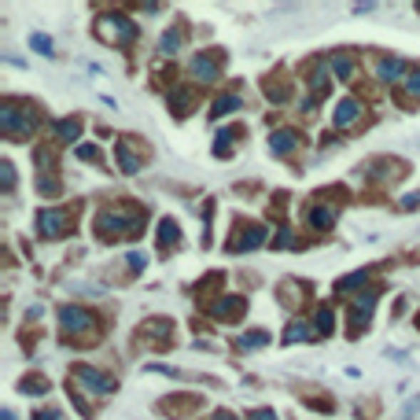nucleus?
I'll use <instances>...</instances> for the list:
<instances>
[{
  "mask_svg": "<svg viewBox=\"0 0 420 420\" xmlns=\"http://www.w3.org/2000/svg\"><path fill=\"white\" fill-rule=\"evenodd\" d=\"M376 78L380 81H406L409 78V63L398 59V56H384V59H376Z\"/></svg>",
  "mask_w": 420,
  "mask_h": 420,
  "instance_id": "nucleus-14",
  "label": "nucleus"
},
{
  "mask_svg": "<svg viewBox=\"0 0 420 420\" xmlns=\"http://www.w3.org/2000/svg\"><path fill=\"white\" fill-rule=\"evenodd\" d=\"M236 137H240V129H221L217 140H214V155H229L232 144H236Z\"/></svg>",
  "mask_w": 420,
  "mask_h": 420,
  "instance_id": "nucleus-31",
  "label": "nucleus"
},
{
  "mask_svg": "<svg viewBox=\"0 0 420 420\" xmlns=\"http://www.w3.org/2000/svg\"><path fill=\"white\" fill-rule=\"evenodd\" d=\"M328 66H332V71H336V78H343V81H350V78H354V59H350V56H343V52H339V56H332V59H328Z\"/></svg>",
  "mask_w": 420,
  "mask_h": 420,
  "instance_id": "nucleus-29",
  "label": "nucleus"
},
{
  "mask_svg": "<svg viewBox=\"0 0 420 420\" xmlns=\"http://www.w3.org/2000/svg\"><path fill=\"white\" fill-rule=\"evenodd\" d=\"M306 225L317 229V232H328L332 225H336V207H332V203H314V207H306Z\"/></svg>",
  "mask_w": 420,
  "mask_h": 420,
  "instance_id": "nucleus-15",
  "label": "nucleus"
},
{
  "mask_svg": "<svg viewBox=\"0 0 420 420\" xmlns=\"http://www.w3.org/2000/svg\"><path fill=\"white\" fill-rule=\"evenodd\" d=\"M144 229V210L133 203H111L96 210V236L100 240H133Z\"/></svg>",
  "mask_w": 420,
  "mask_h": 420,
  "instance_id": "nucleus-1",
  "label": "nucleus"
},
{
  "mask_svg": "<svg viewBox=\"0 0 420 420\" xmlns=\"http://www.w3.org/2000/svg\"><path fill=\"white\" fill-rule=\"evenodd\" d=\"M37 126V115L30 107H19L15 100H4L0 103V129H4L8 140H26Z\"/></svg>",
  "mask_w": 420,
  "mask_h": 420,
  "instance_id": "nucleus-3",
  "label": "nucleus"
},
{
  "mask_svg": "<svg viewBox=\"0 0 420 420\" xmlns=\"http://www.w3.org/2000/svg\"><path fill=\"white\" fill-rule=\"evenodd\" d=\"M243 350H258V347H265V343H270V332H265V328H255V332H243V336L236 339Z\"/></svg>",
  "mask_w": 420,
  "mask_h": 420,
  "instance_id": "nucleus-27",
  "label": "nucleus"
},
{
  "mask_svg": "<svg viewBox=\"0 0 420 420\" xmlns=\"http://www.w3.org/2000/svg\"><path fill=\"white\" fill-rule=\"evenodd\" d=\"M314 324H306V321H292V324H287L284 328V339L287 343H306V339H314Z\"/></svg>",
  "mask_w": 420,
  "mask_h": 420,
  "instance_id": "nucleus-23",
  "label": "nucleus"
},
{
  "mask_svg": "<svg viewBox=\"0 0 420 420\" xmlns=\"http://www.w3.org/2000/svg\"><path fill=\"white\" fill-rule=\"evenodd\" d=\"M406 96H420V66H416V71H409V78H406Z\"/></svg>",
  "mask_w": 420,
  "mask_h": 420,
  "instance_id": "nucleus-37",
  "label": "nucleus"
},
{
  "mask_svg": "<svg viewBox=\"0 0 420 420\" xmlns=\"http://www.w3.org/2000/svg\"><path fill=\"white\" fill-rule=\"evenodd\" d=\"M240 107V93H225V96H217L210 103V118H221V115H232V111Z\"/></svg>",
  "mask_w": 420,
  "mask_h": 420,
  "instance_id": "nucleus-25",
  "label": "nucleus"
},
{
  "mask_svg": "<svg viewBox=\"0 0 420 420\" xmlns=\"http://www.w3.org/2000/svg\"><path fill=\"white\" fill-rule=\"evenodd\" d=\"M207 314L214 321H240L243 314H247V299L243 295H221V299H214L207 306Z\"/></svg>",
  "mask_w": 420,
  "mask_h": 420,
  "instance_id": "nucleus-10",
  "label": "nucleus"
},
{
  "mask_svg": "<svg viewBox=\"0 0 420 420\" xmlns=\"http://www.w3.org/2000/svg\"><path fill=\"white\" fill-rule=\"evenodd\" d=\"M0 420H15V413H11V409H4V413H0Z\"/></svg>",
  "mask_w": 420,
  "mask_h": 420,
  "instance_id": "nucleus-45",
  "label": "nucleus"
},
{
  "mask_svg": "<svg viewBox=\"0 0 420 420\" xmlns=\"http://www.w3.org/2000/svg\"><path fill=\"white\" fill-rule=\"evenodd\" d=\"M74 380L85 384L88 391H96V394H111V391L118 387L115 376H107V372H100V369H88V365H78V369H74Z\"/></svg>",
  "mask_w": 420,
  "mask_h": 420,
  "instance_id": "nucleus-11",
  "label": "nucleus"
},
{
  "mask_svg": "<svg viewBox=\"0 0 420 420\" xmlns=\"http://www.w3.org/2000/svg\"><path fill=\"white\" fill-rule=\"evenodd\" d=\"M247 420H277V413H273V409H251Z\"/></svg>",
  "mask_w": 420,
  "mask_h": 420,
  "instance_id": "nucleus-39",
  "label": "nucleus"
},
{
  "mask_svg": "<svg viewBox=\"0 0 420 420\" xmlns=\"http://www.w3.org/2000/svg\"><path fill=\"white\" fill-rule=\"evenodd\" d=\"M207 420H240V416H236V413H229V409H214Z\"/></svg>",
  "mask_w": 420,
  "mask_h": 420,
  "instance_id": "nucleus-42",
  "label": "nucleus"
},
{
  "mask_svg": "<svg viewBox=\"0 0 420 420\" xmlns=\"http://www.w3.org/2000/svg\"><path fill=\"white\" fill-rule=\"evenodd\" d=\"M96 37L103 41V44H133L137 41V26H133V19H126V15H103V19H96Z\"/></svg>",
  "mask_w": 420,
  "mask_h": 420,
  "instance_id": "nucleus-4",
  "label": "nucleus"
},
{
  "mask_svg": "<svg viewBox=\"0 0 420 420\" xmlns=\"http://www.w3.org/2000/svg\"><path fill=\"white\" fill-rule=\"evenodd\" d=\"M19 391H26V394H44V391H48V380H44V376H26V380L19 384Z\"/></svg>",
  "mask_w": 420,
  "mask_h": 420,
  "instance_id": "nucleus-32",
  "label": "nucleus"
},
{
  "mask_svg": "<svg viewBox=\"0 0 420 420\" xmlns=\"http://www.w3.org/2000/svg\"><path fill=\"white\" fill-rule=\"evenodd\" d=\"M372 302H376V292H362L358 299L350 302V314H347V328H350V336H362V332L369 328Z\"/></svg>",
  "mask_w": 420,
  "mask_h": 420,
  "instance_id": "nucleus-9",
  "label": "nucleus"
},
{
  "mask_svg": "<svg viewBox=\"0 0 420 420\" xmlns=\"http://www.w3.org/2000/svg\"><path fill=\"white\" fill-rule=\"evenodd\" d=\"M192 107H195V93H192V88H173V93H170V111L177 118L192 115Z\"/></svg>",
  "mask_w": 420,
  "mask_h": 420,
  "instance_id": "nucleus-20",
  "label": "nucleus"
},
{
  "mask_svg": "<svg viewBox=\"0 0 420 420\" xmlns=\"http://www.w3.org/2000/svg\"><path fill=\"white\" fill-rule=\"evenodd\" d=\"M126 262H129V270H133V273H140V270H144V262H148V258H144L140 251H129V255H126Z\"/></svg>",
  "mask_w": 420,
  "mask_h": 420,
  "instance_id": "nucleus-38",
  "label": "nucleus"
},
{
  "mask_svg": "<svg viewBox=\"0 0 420 420\" xmlns=\"http://www.w3.org/2000/svg\"><path fill=\"white\" fill-rule=\"evenodd\" d=\"M406 413H420V398H413V402L406 406Z\"/></svg>",
  "mask_w": 420,
  "mask_h": 420,
  "instance_id": "nucleus-44",
  "label": "nucleus"
},
{
  "mask_svg": "<svg viewBox=\"0 0 420 420\" xmlns=\"http://www.w3.org/2000/svg\"><path fill=\"white\" fill-rule=\"evenodd\" d=\"M265 236H270V229H265V225H255V221H236V229H232V236H229L225 247H229L232 255H243V251L262 247Z\"/></svg>",
  "mask_w": 420,
  "mask_h": 420,
  "instance_id": "nucleus-5",
  "label": "nucleus"
},
{
  "mask_svg": "<svg viewBox=\"0 0 420 420\" xmlns=\"http://www.w3.org/2000/svg\"><path fill=\"white\" fill-rule=\"evenodd\" d=\"M416 328H420V314H416Z\"/></svg>",
  "mask_w": 420,
  "mask_h": 420,
  "instance_id": "nucleus-46",
  "label": "nucleus"
},
{
  "mask_svg": "<svg viewBox=\"0 0 420 420\" xmlns=\"http://www.w3.org/2000/svg\"><path fill=\"white\" fill-rule=\"evenodd\" d=\"M292 243H295L292 229H280V236H277V247H292Z\"/></svg>",
  "mask_w": 420,
  "mask_h": 420,
  "instance_id": "nucleus-40",
  "label": "nucleus"
},
{
  "mask_svg": "<svg viewBox=\"0 0 420 420\" xmlns=\"http://www.w3.org/2000/svg\"><path fill=\"white\" fill-rule=\"evenodd\" d=\"M295 148H299V133L295 129H277L270 137V151L273 155H292Z\"/></svg>",
  "mask_w": 420,
  "mask_h": 420,
  "instance_id": "nucleus-18",
  "label": "nucleus"
},
{
  "mask_svg": "<svg viewBox=\"0 0 420 420\" xmlns=\"http://www.w3.org/2000/svg\"><path fill=\"white\" fill-rule=\"evenodd\" d=\"M59 332L71 347H93L96 339V314L85 306H59Z\"/></svg>",
  "mask_w": 420,
  "mask_h": 420,
  "instance_id": "nucleus-2",
  "label": "nucleus"
},
{
  "mask_svg": "<svg viewBox=\"0 0 420 420\" xmlns=\"http://www.w3.org/2000/svg\"><path fill=\"white\" fill-rule=\"evenodd\" d=\"M181 44H185V30H181V26H173V30L163 34L159 52H163V56H177V52H181Z\"/></svg>",
  "mask_w": 420,
  "mask_h": 420,
  "instance_id": "nucleus-22",
  "label": "nucleus"
},
{
  "mask_svg": "<svg viewBox=\"0 0 420 420\" xmlns=\"http://www.w3.org/2000/svg\"><path fill=\"white\" fill-rule=\"evenodd\" d=\"M192 74H195L199 81L221 78V52H199V56L192 59Z\"/></svg>",
  "mask_w": 420,
  "mask_h": 420,
  "instance_id": "nucleus-13",
  "label": "nucleus"
},
{
  "mask_svg": "<svg viewBox=\"0 0 420 420\" xmlns=\"http://www.w3.org/2000/svg\"><path fill=\"white\" fill-rule=\"evenodd\" d=\"M34 420H59V409H37Z\"/></svg>",
  "mask_w": 420,
  "mask_h": 420,
  "instance_id": "nucleus-41",
  "label": "nucleus"
},
{
  "mask_svg": "<svg viewBox=\"0 0 420 420\" xmlns=\"http://www.w3.org/2000/svg\"><path fill=\"white\" fill-rule=\"evenodd\" d=\"M30 48H34V52H41V56H56V48H52V37H44V34H34V37H30Z\"/></svg>",
  "mask_w": 420,
  "mask_h": 420,
  "instance_id": "nucleus-33",
  "label": "nucleus"
},
{
  "mask_svg": "<svg viewBox=\"0 0 420 420\" xmlns=\"http://www.w3.org/2000/svg\"><path fill=\"white\" fill-rule=\"evenodd\" d=\"M137 339H144V347H155V350H166L173 343V321L166 317H151L137 328Z\"/></svg>",
  "mask_w": 420,
  "mask_h": 420,
  "instance_id": "nucleus-6",
  "label": "nucleus"
},
{
  "mask_svg": "<svg viewBox=\"0 0 420 420\" xmlns=\"http://www.w3.org/2000/svg\"><path fill=\"white\" fill-rule=\"evenodd\" d=\"M71 229H74V225H71V210L48 207V210L37 214V232H41L44 240H59V236H66Z\"/></svg>",
  "mask_w": 420,
  "mask_h": 420,
  "instance_id": "nucleus-8",
  "label": "nucleus"
},
{
  "mask_svg": "<svg viewBox=\"0 0 420 420\" xmlns=\"http://www.w3.org/2000/svg\"><path fill=\"white\" fill-rule=\"evenodd\" d=\"M314 328L321 332V336H332V332H336V314H332V306H321V309H317Z\"/></svg>",
  "mask_w": 420,
  "mask_h": 420,
  "instance_id": "nucleus-28",
  "label": "nucleus"
},
{
  "mask_svg": "<svg viewBox=\"0 0 420 420\" xmlns=\"http://www.w3.org/2000/svg\"><path fill=\"white\" fill-rule=\"evenodd\" d=\"M332 118H336L339 129L362 122V103H358V100H339V107H336V115H332Z\"/></svg>",
  "mask_w": 420,
  "mask_h": 420,
  "instance_id": "nucleus-19",
  "label": "nucleus"
},
{
  "mask_svg": "<svg viewBox=\"0 0 420 420\" xmlns=\"http://www.w3.org/2000/svg\"><path fill=\"white\" fill-rule=\"evenodd\" d=\"M78 159L81 163H100V148L96 144H78Z\"/></svg>",
  "mask_w": 420,
  "mask_h": 420,
  "instance_id": "nucleus-36",
  "label": "nucleus"
},
{
  "mask_svg": "<svg viewBox=\"0 0 420 420\" xmlns=\"http://www.w3.org/2000/svg\"><path fill=\"white\" fill-rule=\"evenodd\" d=\"M306 81H309V88H314V96H321V93H328V63L324 59H314L306 66Z\"/></svg>",
  "mask_w": 420,
  "mask_h": 420,
  "instance_id": "nucleus-16",
  "label": "nucleus"
},
{
  "mask_svg": "<svg viewBox=\"0 0 420 420\" xmlns=\"http://www.w3.org/2000/svg\"><path fill=\"white\" fill-rule=\"evenodd\" d=\"M416 11H420V4H416Z\"/></svg>",
  "mask_w": 420,
  "mask_h": 420,
  "instance_id": "nucleus-47",
  "label": "nucleus"
},
{
  "mask_svg": "<svg viewBox=\"0 0 420 420\" xmlns=\"http://www.w3.org/2000/svg\"><path fill=\"white\" fill-rule=\"evenodd\" d=\"M199 406H203V398H199V394H170V398H163V413L166 416H177V420H181V416H188V413H195Z\"/></svg>",
  "mask_w": 420,
  "mask_h": 420,
  "instance_id": "nucleus-12",
  "label": "nucleus"
},
{
  "mask_svg": "<svg viewBox=\"0 0 420 420\" xmlns=\"http://www.w3.org/2000/svg\"><path fill=\"white\" fill-rule=\"evenodd\" d=\"M372 273L369 270H358V273H347L339 284H336V292H343V295H350V292H362V287H365V280H369Z\"/></svg>",
  "mask_w": 420,
  "mask_h": 420,
  "instance_id": "nucleus-24",
  "label": "nucleus"
},
{
  "mask_svg": "<svg viewBox=\"0 0 420 420\" xmlns=\"http://www.w3.org/2000/svg\"><path fill=\"white\" fill-rule=\"evenodd\" d=\"M262 93H265V100H273V103H284L287 96H292V93H287V88H284L277 78H265V81H262Z\"/></svg>",
  "mask_w": 420,
  "mask_h": 420,
  "instance_id": "nucleus-30",
  "label": "nucleus"
},
{
  "mask_svg": "<svg viewBox=\"0 0 420 420\" xmlns=\"http://www.w3.org/2000/svg\"><path fill=\"white\" fill-rule=\"evenodd\" d=\"M0 185H4V192H11L15 188V166L4 159V163H0Z\"/></svg>",
  "mask_w": 420,
  "mask_h": 420,
  "instance_id": "nucleus-35",
  "label": "nucleus"
},
{
  "mask_svg": "<svg viewBox=\"0 0 420 420\" xmlns=\"http://www.w3.org/2000/svg\"><path fill=\"white\" fill-rule=\"evenodd\" d=\"M402 207H406V210H413V207H420V195H409V199H402Z\"/></svg>",
  "mask_w": 420,
  "mask_h": 420,
  "instance_id": "nucleus-43",
  "label": "nucleus"
},
{
  "mask_svg": "<svg viewBox=\"0 0 420 420\" xmlns=\"http://www.w3.org/2000/svg\"><path fill=\"white\" fill-rule=\"evenodd\" d=\"M52 129H56V137H59L63 144H74V140L81 137V118H59Z\"/></svg>",
  "mask_w": 420,
  "mask_h": 420,
  "instance_id": "nucleus-21",
  "label": "nucleus"
},
{
  "mask_svg": "<svg viewBox=\"0 0 420 420\" xmlns=\"http://www.w3.org/2000/svg\"><path fill=\"white\" fill-rule=\"evenodd\" d=\"M155 243H159V251H170L181 243V225H177L173 217H163L159 221V236H155Z\"/></svg>",
  "mask_w": 420,
  "mask_h": 420,
  "instance_id": "nucleus-17",
  "label": "nucleus"
},
{
  "mask_svg": "<svg viewBox=\"0 0 420 420\" xmlns=\"http://www.w3.org/2000/svg\"><path fill=\"white\" fill-rule=\"evenodd\" d=\"M37 192L41 195H56L59 192V181H56V177H48V173H41L37 177Z\"/></svg>",
  "mask_w": 420,
  "mask_h": 420,
  "instance_id": "nucleus-34",
  "label": "nucleus"
},
{
  "mask_svg": "<svg viewBox=\"0 0 420 420\" xmlns=\"http://www.w3.org/2000/svg\"><path fill=\"white\" fill-rule=\"evenodd\" d=\"M295 280H284V287H280V302L284 306H302V299H306V284L299 280V287H292Z\"/></svg>",
  "mask_w": 420,
  "mask_h": 420,
  "instance_id": "nucleus-26",
  "label": "nucleus"
},
{
  "mask_svg": "<svg viewBox=\"0 0 420 420\" xmlns=\"http://www.w3.org/2000/svg\"><path fill=\"white\" fill-rule=\"evenodd\" d=\"M115 163H118V170L122 173H140V166H144V144L140 140H133V137H118V144H115Z\"/></svg>",
  "mask_w": 420,
  "mask_h": 420,
  "instance_id": "nucleus-7",
  "label": "nucleus"
}]
</instances>
